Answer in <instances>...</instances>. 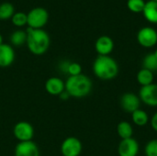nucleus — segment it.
<instances>
[{"instance_id": "20e7f679", "label": "nucleus", "mask_w": 157, "mask_h": 156, "mask_svg": "<svg viewBox=\"0 0 157 156\" xmlns=\"http://www.w3.org/2000/svg\"><path fill=\"white\" fill-rule=\"evenodd\" d=\"M29 28L31 29H42L49 20V13L43 7H34L28 14Z\"/></svg>"}, {"instance_id": "f8f14e48", "label": "nucleus", "mask_w": 157, "mask_h": 156, "mask_svg": "<svg viewBox=\"0 0 157 156\" xmlns=\"http://www.w3.org/2000/svg\"><path fill=\"white\" fill-rule=\"evenodd\" d=\"M95 49L98 55H103V56L109 55L114 49V41L110 37L107 35L100 36L96 40Z\"/></svg>"}, {"instance_id": "dca6fc26", "label": "nucleus", "mask_w": 157, "mask_h": 156, "mask_svg": "<svg viewBox=\"0 0 157 156\" xmlns=\"http://www.w3.org/2000/svg\"><path fill=\"white\" fill-rule=\"evenodd\" d=\"M136 79L137 82L141 86H146L154 83L155 80V75L154 73L151 72L148 69L142 68L136 74Z\"/></svg>"}, {"instance_id": "9d476101", "label": "nucleus", "mask_w": 157, "mask_h": 156, "mask_svg": "<svg viewBox=\"0 0 157 156\" xmlns=\"http://www.w3.org/2000/svg\"><path fill=\"white\" fill-rule=\"evenodd\" d=\"M140 152L139 143L134 138L121 140L118 146L119 156H137Z\"/></svg>"}, {"instance_id": "c85d7f7f", "label": "nucleus", "mask_w": 157, "mask_h": 156, "mask_svg": "<svg viewBox=\"0 0 157 156\" xmlns=\"http://www.w3.org/2000/svg\"><path fill=\"white\" fill-rule=\"evenodd\" d=\"M1 44H3V37H2V35L0 34V45Z\"/></svg>"}, {"instance_id": "393cba45", "label": "nucleus", "mask_w": 157, "mask_h": 156, "mask_svg": "<svg viewBox=\"0 0 157 156\" xmlns=\"http://www.w3.org/2000/svg\"><path fill=\"white\" fill-rule=\"evenodd\" d=\"M67 74H69V76H75V75H78L82 74V66L80 63H75V62H71L68 67V71Z\"/></svg>"}, {"instance_id": "4468645a", "label": "nucleus", "mask_w": 157, "mask_h": 156, "mask_svg": "<svg viewBox=\"0 0 157 156\" xmlns=\"http://www.w3.org/2000/svg\"><path fill=\"white\" fill-rule=\"evenodd\" d=\"M45 90L52 96H59L65 90V84L61 78L53 76L46 81Z\"/></svg>"}, {"instance_id": "f03ea898", "label": "nucleus", "mask_w": 157, "mask_h": 156, "mask_svg": "<svg viewBox=\"0 0 157 156\" xmlns=\"http://www.w3.org/2000/svg\"><path fill=\"white\" fill-rule=\"evenodd\" d=\"M93 73L100 80L109 81L117 77L119 74V64L116 60L109 55H98L93 63Z\"/></svg>"}, {"instance_id": "b1692460", "label": "nucleus", "mask_w": 157, "mask_h": 156, "mask_svg": "<svg viewBox=\"0 0 157 156\" xmlns=\"http://www.w3.org/2000/svg\"><path fill=\"white\" fill-rule=\"evenodd\" d=\"M145 156H157V140L149 141L144 147Z\"/></svg>"}, {"instance_id": "1a4fd4ad", "label": "nucleus", "mask_w": 157, "mask_h": 156, "mask_svg": "<svg viewBox=\"0 0 157 156\" xmlns=\"http://www.w3.org/2000/svg\"><path fill=\"white\" fill-rule=\"evenodd\" d=\"M141 103L142 102H141L139 96L132 92L124 93L121 97V100H120V104L123 111L126 113H130V114L139 109Z\"/></svg>"}, {"instance_id": "7ed1b4c3", "label": "nucleus", "mask_w": 157, "mask_h": 156, "mask_svg": "<svg viewBox=\"0 0 157 156\" xmlns=\"http://www.w3.org/2000/svg\"><path fill=\"white\" fill-rule=\"evenodd\" d=\"M65 91L71 97L83 98L87 97L93 87L91 79L86 74H78L75 76H69L64 82Z\"/></svg>"}, {"instance_id": "ddd939ff", "label": "nucleus", "mask_w": 157, "mask_h": 156, "mask_svg": "<svg viewBox=\"0 0 157 156\" xmlns=\"http://www.w3.org/2000/svg\"><path fill=\"white\" fill-rule=\"evenodd\" d=\"M15 61V51L9 44L0 45V68L9 67Z\"/></svg>"}, {"instance_id": "aec40b11", "label": "nucleus", "mask_w": 157, "mask_h": 156, "mask_svg": "<svg viewBox=\"0 0 157 156\" xmlns=\"http://www.w3.org/2000/svg\"><path fill=\"white\" fill-rule=\"evenodd\" d=\"M15 14V7L9 2H4L0 5V20L11 19Z\"/></svg>"}, {"instance_id": "f3484780", "label": "nucleus", "mask_w": 157, "mask_h": 156, "mask_svg": "<svg viewBox=\"0 0 157 156\" xmlns=\"http://www.w3.org/2000/svg\"><path fill=\"white\" fill-rule=\"evenodd\" d=\"M132 120L136 126L144 127L149 123L150 118H149V115L147 114L146 111L139 108V109H137L132 113Z\"/></svg>"}, {"instance_id": "6ab92c4d", "label": "nucleus", "mask_w": 157, "mask_h": 156, "mask_svg": "<svg viewBox=\"0 0 157 156\" xmlns=\"http://www.w3.org/2000/svg\"><path fill=\"white\" fill-rule=\"evenodd\" d=\"M27 41V32L24 30H15L10 36V42L13 46L18 47L26 43Z\"/></svg>"}, {"instance_id": "6e6552de", "label": "nucleus", "mask_w": 157, "mask_h": 156, "mask_svg": "<svg viewBox=\"0 0 157 156\" xmlns=\"http://www.w3.org/2000/svg\"><path fill=\"white\" fill-rule=\"evenodd\" d=\"M13 134L19 143L29 142L31 141L34 136V129L29 122L19 121L14 126Z\"/></svg>"}, {"instance_id": "4be33fe9", "label": "nucleus", "mask_w": 157, "mask_h": 156, "mask_svg": "<svg viewBox=\"0 0 157 156\" xmlns=\"http://www.w3.org/2000/svg\"><path fill=\"white\" fill-rule=\"evenodd\" d=\"M11 22L16 27H23L28 23L27 14L24 12H15L11 17Z\"/></svg>"}, {"instance_id": "5701e85b", "label": "nucleus", "mask_w": 157, "mask_h": 156, "mask_svg": "<svg viewBox=\"0 0 157 156\" xmlns=\"http://www.w3.org/2000/svg\"><path fill=\"white\" fill-rule=\"evenodd\" d=\"M145 1L144 0H128L127 1V6L128 8L134 13H141L144 11V8L145 6Z\"/></svg>"}, {"instance_id": "39448f33", "label": "nucleus", "mask_w": 157, "mask_h": 156, "mask_svg": "<svg viewBox=\"0 0 157 156\" xmlns=\"http://www.w3.org/2000/svg\"><path fill=\"white\" fill-rule=\"evenodd\" d=\"M137 41L144 48H153L157 44V31L151 27H144L137 33Z\"/></svg>"}, {"instance_id": "7c9ffc66", "label": "nucleus", "mask_w": 157, "mask_h": 156, "mask_svg": "<svg viewBox=\"0 0 157 156\" xmlns=\"http://www.w3.org/2000/svg\"><path fill=\"white\" fill-rule=\"evenodd\" d=\"M154 1H156V2H157V0H154Z\"/></svg>"}, {"instance_id": "412c9836", "label": "nucleus", "mask_w": 157, "mask_h": 156, "mask_svg": "<svg viewBox=\"0 0 157 156\" xmlns=\"http://www.w3.org/2000/svg\"><path fill=\"white\" fill-rule=\"evenodd\" d=\"M143 68L148 69L151 72H156L157 71V56L154 53H148L145 55V57L143 59Z\"/></svg>"}, {"instance_id": "a211bd4d", "label": "nucleus", "mask_w": 157, "mask_h": 156, "mask_svg": "<svg viewBox=\"0 0 157 156\" xmlns=\"http://www.w3.org/2000/svg\"><path fill=\"white\" fill-rule=\"evenodd\" d=\"M117 133L121 140L132 138L133 128L128 121H121L117 126Z\"/></svg>"}, {"instance_id": "0eeeda50", "label": "nucleus", "mask_w": 157, "mask_h": 156, "mask_svg": "<svg viewBox=\"0 0 157 156\" xmlns=\"http://www.w3.org/2000/svg\"><path fill=\"white\" fill-rule=\"evenodd\" d=\"M139 97L141 102L144 105L157 108V84H151L146 86H142L139 91Z\"/></svg>"}, {"instance_id": "bb28decb", "label": "nucleus", "mask_w": 157, "mask_h": 156, "mask_svg": "<svg viewBox=\"0 0 157 156\" xmlns=\"http://www.w3.org/2000/svg\"><path fill=\"white\" fill-rule=\"evenodd\" d=\"M150 123H151L152 129H153L155 131H156L157 132V112H155V113L152 116V118H151V120H150Z\"/></svg>"}, {"instance_id": "f257e3e1", "label": "nucleus", "mask_w": 157, "mask_h": 156, "mask_svg": "<svg viewBox=\"0 0 157 156\" xmlns=\"http://www.w3.org/2000/svg\"><path fill=\"white\" fill-rule=\"evenodd\" d=\"M27 47L34 55L44 54L51 44V39L47 31L43 29L28 28L27 30Z\"/></svg>"}, {"instance_id": "c756f323", "label": "nucleus", "mask_w": 157, "mask_h": 156, "mask_svg": "<svg viewBox=\"0 0 157 156\" xmlns=\"http://www.w3.org/2000/svg\"><path fill=\"white\" fill-rule=\"evenodd\" d=\"M154 53H155V55L157 56V49L155 50V51H154Z\"/></svg>"}, {"instance_id": "9b49d317", "label": "nucleus", "mask_w": 157, "mask_h": 156, "mask_svg": "<svg viewBox=\"0 0 157 156\" xmlns=\"http://www.w3.org/2000/svg\"><path fill=\"white\" fill-rule=\"evenodd\" d=\"M14 156H40V151L32 141L20 142L15 147Z\"/></svg>"}, {"instance_id": "423d86ee", "label": "nucleus", "mask_w": 157, "mask_h": 156, "mask_svg": "<svg viewBox=\"0 0 157 156\" xmlns=\"http://www.w3.org/2000/svg\"><path fill=\"white\" fill-rule=\"evenodd\" d=\"M83 145L79 139L68 137L63 140L61 145V154L63 156H79L82 153Z\"/></svg>"}, {"instance_id": "a878e982", "label": "nucleus", "mask_w": 157, "mask_h": 156, "mask_svg": "<svg viewBox=\"0 0 157 156\" xmlns=\"http://www.w3.org/2000/svg\"><path fill=\"white\" fill-rule=\"evenodd\" d=\"M70 63H71V62H69V61H63V62L60 63V65H59L60 70H61L63 73L67 74V71H68V67H69Z\"/></svg>"}, {"instance_id": "2f4dec72", "label": "nucleus", "mask_w": 157, "mask_h": 156, "mask_svg": "<svg viewBox=\"0 0 157 156\" xmlns=\"http://www.w3.org/2000/svg\"><path fill=\"white\" fill-rule=\"evenodd\" d=\"M156 140H157V138H156Z\"/></svg>"}, {"instance_id": "2eb2a0df", "label": "nucleus", "mask_w": 157, "mask_h": 156, "mask_svg": "<svg viewBox=\"0 0 157 156\" xmlns=\"http://www.w3.org/2000/svg\"><path fill=\"white\" fill-rule=\"evenodd\" d=\"M144 16L147 19V21L157 24V2L154 0H149L145 3V6L144 8Z\"/></svg>"}, {"instance_id": "cd10ccee", "label": "nucleus", "mask_w": 157, "mask_h": 156, "mask_svg": "<svg viewBox=\"0 0 157 156\" xmlns=\"http://www.w3.org/2000/svg\"><path fill=\"white\" fill-rule=\"evenodd\" d=\"M59 97H60L62 100H67V99H69L71 97H70V96H69V94L64 90L63 92H62V93L59 95Z\"/></svg>"}]
</instances>
